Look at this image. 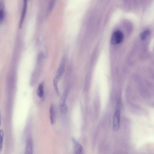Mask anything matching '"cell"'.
<instances>
[{
    "label": "cell",
    "instance_id": "obj_9",
    "mask_svg": "<svg viewBox=\"0 0 154 154\" xmlns=\"http://www.w3.org/2000/svg\"><path fill=\"white\" fill-rule=\"evenodd\" d=\"M44 84L40 83L38 86L37 91V94L40 98H43L44 96Z\"/></svg>",
    "mask_w": 154,
    "mask_h": 154
},
{
    "label": "cell",
    "instance_id": "obj_12",
    "mask_svg": "<svg viewBox=\"0 0 154 154\" xmlns=\"http://www.w3.org/2000/svg\"><path fill=\"white\" fill-rule=\"evenodd\" d=\"M4 135L3 130H0V152L1 151L3 148Z\"/></svg>",
    "mask_w": 154,
    "mask_h": 154
},
{
    "label": "cell",
    "instance_id": "obj_2",
    "mask_svg": "<svg viewBox=\"0 0 154 154\" xmlns=\"http://www.w3.org/2000/svg\"><path fill=\"white\" fill-rule=\"evenodd\" d=\"M68 91V89H66L63 93L59 101V107L61 111L63 113H66L68 111V108L66 104V101Z\"/></svg>",
    "mask_w": 154,
    "mask_h": 154
},
{
    "label": "cell",
    "instance_id": "obj_6",
    "mask_svg": "<svg viewBox=\"0 0 154 154\" xmlns=\"http://www.w3.org/2000/svg\"><path fill=\"white\" fill-rule=\"evenodd\" d=\"M28 1V0H24L23 7L19 25V28L20 29H21L22 26L25 18L26 14L27 8Z\"/></svg>",
    "mask_w": 154,
    "mask_h": 154
},
{
    "label": "cell",
    "instance_id": "obj_11",
    "mask_svg": "<svg viewBox=\"0 0 154 154\" xmlns=\"http://www.w3.org/2000/svg\"><path fill=\"white\" fill-rule=\"evenodd\" d=\"M150 32L149 30H145L143 32L140 34V38L141 39L143 40H145L150 35Z\"/></svg>",
    "mask_w": 154,
    "mask_h": 154
},
{
    "label": "cell",
    "instance_id": "obj_14",
    "mask_svg": "<svg viewBox=\"0 0 154 154\" xmlns=\"http://www.w3.org/2000/svg\"><path fill=\"white\" fill-rule=\"evenodd\" d=\"M1 117H0V126H1Z\"/></svg>",
    "mask_w": 154,
    "mask_h": 154
},
{
    "label": "cell",
    "instance_id": "obj_3",
    "mask_svg": "<svg viewBox=\"0 0 154 154\" xmlns=\"http://www.w3.org/2000/svg\"><path fill=\"white\" fill-rule=\"evenodd\" d=\"M123 34L120 31H117L115 32L113 34L111 42L114 45L120 44L123 41Z\"/></svg>",
    "mask_w": 154,
    "mask_h": 154
},
{
    "label": "cell",
    "instance_id": "obj_8",
    "mask_svg": "<svg viewBox=\"0 0 154 154\" xmlns=\"http://www.w3.org/2000/svg\"><path fill=\"white\" fill-rule=\"evenodd\" d=\"M33 152V143L31 138L28 139L25 151L26 154H32Z\"/></svg>",
    "mask_w": 154,
    "mask_h": 154
},
{
    "label": "cell",
    "instance_id": "obj_7",
    "mask_svg": "<svg viewBox=\"0 0 154 154\" xmlns=\"http://www.w3.org/2000/svg\"><path fill=\"white\" fill-rule=\"evenodd\" d=\"M49 114L51 123L52 124H53L56 121V114L55 107L52 104L50 106Z\"/></svg>",
    "mask_w": 154,
    "mask_h": 154
},
{
    "label": "cell",
    "instance_id": "obj_10",
    "mask_svg": "<svg viewBox=\"0 0 154 154\" xmlns=\"http://www.w3.org/2000/svg\"><path fill=\"white\" fill-rule=\"evenodd\" d=\"M56 0H50L48 4L46 15H49L53 9L56 4Z\"/></svg>",
    "mask_w": 154,
    "mask_h": 154
},
{
    "label": "cell",
    "instance_id": "obj_4",
    "mask_svg": "<svg viewBox=\"0 0 154 154\" xmlns=\"http://www.w3.org/2000/svg\"><path fill=\"white\" fill-rule=\"evenodd\" d=\"M66 59L63 58L62 59L60 65L56 73L55 78L58 81L61 78L65 70Z\"/></svg>",
    "mask_w": 154,
    "mask_h": 154
},
{
    "label": "cell",
    "instance_id": "obj_1",
    "mask_svg": "<svg viewBox=\"0 0 154 154\" xmlns=\"http://www.w3.org/2000/svg\"><path fill=\"white\" fill-rule=\"evenodd\" d=\"M120 110L117 108L114 113L113 118V128L114 131H118L120 129Z\"/></svg>",
    "mask_w": 154,
    "mask_h": 154
},
{
    "label": "cell",
    "instance_id": "obj_5",
    "mask_svg": "<svg viewBox=\"0 0 154 154\" xmlns=\"http://www.w3.org/2000/svg\"><path fill=\"white\" fill-rule=\"evenodd\" d=\"M72 140L75 153V154L82 153L83 150L82 146L74 138H72Z\"/></svg>",
    "mask_w": 154,
    "mask_h": 154
},
{
    "label": "cell",
    "instance_id": "obj_13",
    "mask_svg": "<svg viewBox=\"0 0 154 154\" xmlns=\"http://www.w3.org/2000/svg\"><path fill=\"white\" fill-rule=\"evenodd\" d=\"M5 16L4 11L3 8L0 9V23L3 21Z\"/></svg>",
    "mask_w": 154,
    "mask_h": 154
}]
</instances>
